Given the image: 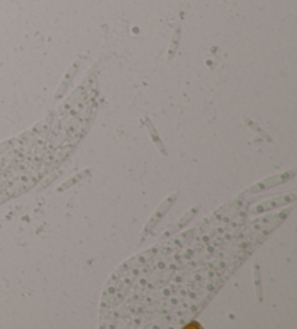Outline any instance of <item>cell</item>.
<instances>
[{
    "label": "cell",
    "instance_id": "6da1fadb",
    "mask_svg": "<svg viewBox=\"0 0 297 329\" xmlns=\"http://www.w3.org/2000/svg\"><path fill=\"white\" fill-rule=\"evenodd\" d=\"M274 216L247 221L219 218L145 251L110 281L101 304L109 327H180L271 230Z\"/></svg>",
    "mask_w": 297,
    "mask_h": 329
},
{
    "label": "cell",
    "instance_id": "7a4b0ae2",
    "mask_svg": "<svg viewBox=\"0 0 297 329\" xmlns=\"http://www.w3.org/2000/svg\"><path fill=\"white\" fill-rule=\"evenodd\" d=\"M19 150L21 147H0V202L25 184V160L19 158Z\"/></svg>",
    "mask_w": 297,
    "mask_h": 329
}]
</instances>
